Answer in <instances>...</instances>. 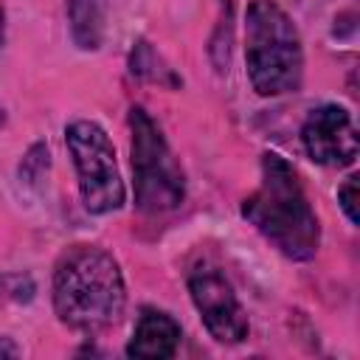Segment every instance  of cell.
<instances>
[{"mask_svg":"<svg viewBox=\"0 0 360 360\" xmlns=\"http://www.w3.org/2000/svg\"><path fill=\"white\" fill-rule=\"evenodd\" d=\"M3 28H6V22H3V8H0V42H3Z\"/></svg>","mask_w":360,"mask_h":360,"instance_id":"4fadbf2b","label":"cell"},{"mask_svg":"<svg viewBox=\"0 0 360 360\" xmlns=\"http://www.w3.org/2000/svg\"><path fill=\"white\" fill-rule=\"evenodd\" d=\"M242 217L292 262H307L318 253V217L298 183L295 169L276 152L262 155V183L242 202Z\"/></svg>","mask_w":360,"mask_h":360,"instance_id":"7a4b0ae2","label":"cell"},{"mask_svg":"<svg viewBox=\"0 0 360 360\" xmlns=\"http://www.w3.org/2000/svg\"><path fill=\"white\" fill-rule=\"evenodd\" d=\"M20 349L11 343V338H0V357H17Z\"/></svg>","mask_w":360,"mask_h":360,"instance_id":"7c38bea8","label":"cell"},{"mask_svg":"<svg viewBox=\"0 0 360 360\" xmlns=\"http://www.w3.org/2000/svg\"><path fill=\"white\" fill-rule=\"evenodd\" d=\"M107 0H68L70 37L82 51H96L104 39Z\"/></svg>","mask_w":360,"mask_h":360,"instance_id":"9c48e42d","label":"cell"},{"mask_svg":"<svg viewBox=\"0 0 360 360\" xmlns=\"http://www.w3.org/2000/svg\"><path fill=\"white\" fill-rule=\"evenodd\" d=\"M188 292L191 301L211 332L214 340L219 343H242L248 338V315L231 287V281L211 264H197L188 270Z\"/></svg>","mask_w":360,"mask_h":360,"instance_id":"8992f818","label":"cell"},{"mask_svg":"<svg viewBox=\"0 0 360 360\" xmlns=\"http://www.w3.org/2000/svg\"><path fill=\"white\" fill-rule=\"evenodd\" d=\"M357 180H360L357 174H349L343 180V186L338 188V202H340V208H343V214L349 217L352 225L360 222V211H357Z\"/></svg>","mask_w":360,"mask_h":360,"instance_id":"30bf717a","label":"cell"},{"mask_svg":"<svg viewBox=\"0 0 360 360\" xmlns=\"http://www.w3.org/2000/svg\"><path fill=\"white\" fill-rule=\"evenodd\" d=\"M177 346H180V323L169 312L146 307L138 315L135 332L127 343V354L143 360H163L172 357Z\"/></svg>","mask_w":360,"mask_h":360,"instance_id":"ba28073f","label":"cell"},{"mask_svg":"<svg viewBox=\"0 0 360 360\" xmlns=\"http://www.w3.org/2000/svg\"><path fill=\"white\" fill-rule=\"evenodd\" d=\"M65 143L76 166L82 202L90 214H110L124 205V180L115 163V146L96 121H73L65 129Z\"/></svg>","mask_w":360,"mask_h":360,"instance_id":"5b68a950","label":"cell"},{"mask_svg":"<svg viewBox=\"0 0 360 360\" xmlns=\"http://www.w3.org/2000/svg\"><path fill=\"white\" fill-rule=\"evenodd\" d=\"M301 143L307 155L321 166H349L360 152L354 121L349 110L338 104L315 107L307 115L301 127Z\"/></svg>","mask_w":360,"mask_h":360,"instance_id":"52a82bcc","label":"cell"},{"mask_svg":"<svg viewBox=\"0 0 360 360\" xmlns=\"http://www.w3.org/2000/svg\"><path fill=\"white\" fill-rule=\"evenodd\" d=\"M245 65L259 96L295 93L304 79L298 28L276 0H253L245 17Z\"/></svg>","mask_w":360,"mask_h":360,"instance_id":"3957f363","label":"cell"},{"mask_svg":"<svg viewBox=\"0 0 360 360\" xmlns=\"http://www.w3.org/2000/svg\"><path fill=\"white\" fill-rule=\"evenodd\" d=\"M14 298V301H28L34 295V284L28 276H3L0 278V298Z\"/></svg>","mask_w":360,"mask_h":360,"instance_id":"8fae6325","label":"cell"},{"mask_svg":"<svg viewBox=\"0 0 360 360\" xmlns=\"http://www.w3.org/2000/svg\"><path fill=\"white\" fill-rule=\"evenodd\" d=\"M127 304L118 262L98 245H73L53 270V309L76 332L96 335L112 326Z\"/></svg>","mask_w":360,"mask_h":360,"instance_id":"6da1fadb","label":"cell"},{"mask_svg":"<svg viewBox=\"0 0 360 360\" xmlns=\"http://www.w3.org/2000/svg\"><path fill=\"white\" fill-rule=\"evenodd\" d=\"M129 132H132V172H135L138 208L143 214L174 211L186 197V180L160 127L149 118L143 107H132Z\"/></svg>","mask_w":360,"mask_h":360,"instance_id":"277c9868","label":"cell"}]
</instances>
